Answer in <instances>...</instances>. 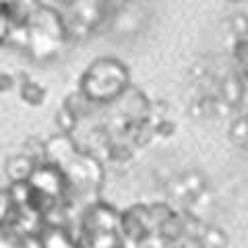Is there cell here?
<instances>
[{"instance_id": "obj_1", "label": "cell", "mask_w": 248, "mask_h": 248, "mask_svg": "<svg viewBox=\"0 0 248 248\" xmlns=\"http://www.w3.org/2000/svg\"><path fill=\"white\" fill-rule=\"evenodd\" d=\"M83 228L85 234H91V232H116L118 230V215L110 207L95 205L85 217Z\"/></svg>"}, {"instance_id": "obj_2", "label": "cell", "mask_w": 248, "mask_h": 248, "mask_svg": "<svg viewBox=\"0 0 248 248\" xmlns=\"http://www.w3.org/2000/svg\"><path fill=\"white\" fill-rule=\"evenodd\" d=\"M159 230V238H164L166 242H174V240H180L182 234V219L174 213H170L161 223H157Z\"/></svg>"}, {"instance_id": "obj_3", "label": "cell", "mask_w": 248, "mask_h": 248, "mask_svg": "<svg viewBox=\"0 0 248 248\" xmlns=\"http://www.w3.org/2000/svg\"><path fill=\"white\" fill-rule=\"evenodd\" d=\"M31 172H33V161H31L29 157H15V159H11L9 176L13 178V182L29 180Z\"/></svg>"}, {"instance_id": "obj_4", "label": "cell", "mask_w": 248, "mask_h": 248, "mask_svg": "<svg viewBox=\"0 0 248 248\" xmlns=\"http://www.w3.org/2000/svg\"><path fill=\"white\" fill-rule=\"evenodd\" d=\"M201 240H203L205 248H226L228 246V234L221 228H205Z\"/></svg>"}, {"instance_id": "obj_5", "label": "cell", "mask_w": 248, "mask_h": 248, "mask_svg": "<svg viewBox=\"0 0 248 248\" xmlns=\"http://www.w3.org/2000/svg\"><path fill=\"white\" fill-rule=\"evenodd\" d=\"M180 184H182V188H184V192L188 197H199V195H203V190H205V178L201 176L199 172L186 174Z\"/></svg>"}, {"instance_id": "obj_6", "label": "cell", "mask_w": 248, "mask_h": 248, "mask_svg": "<svg viewBox=\"0 0 248 248\" xmlns=\"http://www.w3.org/2000/svg\"><path fill=\"white\" fill-rule=\"evenodd\" d=\"M182 248H205V244H203V240L201 238H186Z\"/></svg>"}, {"instance_id": "obj_7", "label": "cell", "mask_w": 248, "mask_h": 248, "mask_svg": "<svg viewBox=\"0 0 248 248\" xmlns=\"http://www.w3.org/2000/svg\"><path fill=\"white\" fill-rule=\"evenodd\" d=\"M242 124H244V122H242ZM242 124H240V128H236V133H234V137H238V139L248 137V128H242Z\"/></svg>"}]
</instances>
